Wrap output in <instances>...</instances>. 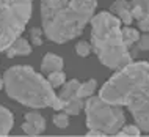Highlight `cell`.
I'll use <instances>...</instances> for the list:
<instances>
[{
  "label": "cell",
  "instance_id": "obj_1",
  "mask_svg": "<svg viewBox=\"0 0 149 137\" xmlns=\"http://www.w3.org/2000/svg\"><path fill=\"white\" fill-rule=\"evenodd\" d=\"M148 62H130L107 80L100 88L99 98L104 101L127 106L136 126L141 131L149 129V85H148Z\"/></svg>",
  "mask_w": 149,
  "mask_h": 137
},
{
  "label": "cell",
  "instance_id": "obj_2",
  "mask_svg": "<svg viewBox=\"0 0 149 137\" xmlns=\"http://www.w3.org/2000/svg\"><path fill=\"white\" fill-rule=\"evenodd\" d=\"M97 6V0H41L42 32L63 44L82 35Z\"/></svg>",
  "mask_w": 149,
  "mask_h": 137
},
{
  "label": "cell",
  "instance_id": "obj_3",
  "mask_svg": "<svg viewBox=\"0 0 149 137\" xmlns=\"http://www.w3.org/2000/svg\"><path fill=\"white\" fill-rule=\"evenodd\" d=\"M3 87L10 98L33 109L52 107L61 110L63 103L55 95L50 82L31 66H13L3 74Z\"/></svg>",
  "mask_w": 149,
  "mask_h": 137
},
{
  "label": "cell",
  "instance_id": "obj_4",
  "mask_svg": "<svg viewBox=\"0 0 149 137\" xmlns=\"http://www.w3.org/2000/svg\"><path fill=\"white\" fill-rule=\"evenodd\" d=\"M91 51L99 62L110 70H119L132 62L130 52L121 36V21L102 11L91 18Z\"/></svg>",
  "mask_w": 149,
  "mask_h": 137
},
{
  "label": "cell",
  "instance_id": "obj_5",
  "mask_svg": "<svg viewBox=\"0 0 149 137\" xmlns=\"http://www.w3.org/2000/svg\"><path fill=\"white\" fill-rule=\"evenodd\" d=\"M31 10V0H0V52H5L22 35Z\"/></svg>",
  "mask_w": 149,
  "mask_h": 137
},
{
  "label": "cell",
  "instance_id": "obj_6",
  "mask_svg": "<svg viewBox=\"0 0 149 137\" xmlns=\"http://www.w3.org/2000/svg\"><path fill=\"white\" fill-rule=\"evenodd\" d=\"M83 109L88 129H99L105 136H116L126 123V114L121 106L110 104L99 96H88Z\"/></svg>",
  "mask_w": 149,
  "mask_h": 137
},
{
  "label": "cell",
  "instance_id": "obj_7",
  "mask_svg": "<svg viewBox=\"0 0 149 137\" xmlns=\"http://www.w3.org/2000/svg\"><path fill=\"white\" fill-rule=\"evenodd\" d=\"M22 129L27 136H39L46 131V120L39 112H29L25 114V122Z\"/></svg>",
  "mask_w": 149,
  "mask_h": 137
},
{
  "label": "cell",
  "instance_id": "obj_8",
  "mask_svg": "<svg viewBox=\"0 0 149 137\" xmlns=\"http://www.w3.org/2000/svg\"><path fill=\"white\" fill-rule=\"evenodd\" d=\"M148 5L149 0H130V13L132 18L136 19L140 29L143 32H148L149 29V14H148Z\"/></svg>",
  "mask_w": 149,
  "mask_h": 137
},
{
  "label": "cell",
  "instance_id": "obj_9",
  "mask_svg": "<svg viewBox=\"0 0 149 137\" xmlns=\"http://www.w3.org/2000/svg\"><path fill=\"white\" fill-rule=\"evenodd\" d=\"M111 13H115L119 21L124 22L126 25H130L134 21L130 13V2H127V0H115V3L111 5Z\"/></svg>",
  "mask_w": 149,
  "mask_h": 137
},
{
  "label": "cell",
  "instance_id": "obj_10",
  "mask_svg": "<svg viewBox=\"0 0 149 137\" xmlns=\"http://www.w3.org/2000/svg\"><path fill=\"white\" fill-rule=\"evenodd\" d=\"M5 54H6L8 58L17 57V55H30L31 54V46L29 44V41H27L25 38H21V36H19V38L5 51Z\"/></svg>",
  "mask_w": 149,
  "mask_h": 137
},
{
  "label": "cell",
  "instance_id": "obj_11",
  "mask_svg": "<svg viewBox=\"0 0 149 137\" xmlns=\"http://www.w3.org/2000/svg\"><path fill=\"white\" fill-rule=\"evenodd\" d=\"M63 58L58 57L55 54H46V57L42 58V63H41V71L42 72H54V71H63Z\"/></svg>",
  "mask_w": 149,
  "mask_h": 137
},
{
  "label": "cell",
  "instance_id": "obj_12",
  "mask_svg": "<svg viewBox=\"0 0 149 137\" xmlns=\"http://www.w3.org/2000/svg\"><path fill=\"white\" fill-rule=\"evenodd\" d=\"M83 106H85V101H83L82 98H79V96L72 95L71 98H68L63 101L61 110L68 115H79L80 110L83 109Z\"/></svg>",
  "mask_w": 149,
  "mask_h": 137
},
{
  "label": "cell",
  "instance_id": "obj_13",
  "mask_svg": "<svg viewBox=\"0 0 149 137\" xmlns=\"http://www.w3.org/2000/svg\"><path fill=\"white\" fill-rule=\"evenodd\" d=\"M13 123H14L13 114H11L6 107L0 106V136L10 134L11 128H13Z\"/></svg>",
  "mask_w": 149,
  "mask_h": 137
},
{
  "label": "cell",
  "instance_id": "obj_14",
  "mask_svg": "<svg viewBox=\"0 0 149 137\" xmlns=\"http://www.w3.org/2000/svg\"><path fill=\"white\" fill-rule=\"evenodd\" d=\"M79 85H80V82H79L77 79H72V80H69V82H66V84L63 85V88L60 90V93L57 95V98L63 103L64 99H68V98H71L72 95H75V91H77ZM61 107H63V106H61Z\"/></svg>",
  "mask_w": 149,
  "mask_h": 137
},
{
  "label": "cell",
  "instance_id": "obj_15",
  "mask_svg": "<svg viewBox=\"0 0 149 137\" xmlns=\"http://www.w3.org/2000/svg\"><path fill=\"white\" fill-rule=\"evenodd\" d=\"M121 36H123V41H124V44H126V47L130 49V47L138 41L140 32L132 29V27H124V29H121Z\"/></svg>",
  "mask_w": 149,
  "mask_h": 137
},
{
  "label": "cell",
  "instance_id": "obj_16",
  "mask_svg": "<svg viewBox=\"0 0 149 137\" xmlns=\"http://www.w3.org/2000/svg\"><path fill=\"white\" fill-rule=\"evenodd\" d=\"M96 87H97V82H96L94 79L88 80V82H85V84H80L79 88H77V91H75V96L85 99V98H88V96H91L93 93H94Z\"/></svg>",
  "mask_w": 149,
  "mask_h": 137
},
{
  "label": "cell",
  "instance_id": "obj_17",
  "mask_svg": "<svg viewBox=\"0 0 149 137\" xmlns=\"http://www.w3.org/2000/svg\"><path fill=\"white\" fill-rule=\"evenodd\" d=\"M148 47H149V36L148 35H143V36H140L138 38V41H136L134 46L130 47L129 51H132L130 52V57L132 60H134L136 55L140 54V52H146L148 51Z\"/></svg>",
  "mask_w": 149,
  "mask_h": 137
},
{
  "label": "cell",
  "instance_id": "obj_18",
  "mask_svg": "<svg viewBox=\"0 0 149 137\" xmlns=\"http://www.w3.org/2000/svg\"><path fill=\"white\" fill-rule=\"evenodd\" d=\"M50 82L52 87H61L64 84V80H66V74H64L63 71H54V72H49V79H47Z\"/></svg>",
  "mask_w": 149,
  "mask_h": 137
},
{
  "label": "cell",
  "instance_id": "obj_19",
  "mask_svg": "<svg viewBox=\"0 0 149 137\" xmlns=\"http://www.w3.org/2000/svg\"><path fill=\"white\" fill-rule=\"evenodd\" d=\"M140 134H141V129H140L138 126H135V124H127V126L121 128L116 136H134V137H136Z\"/></svg>",
  "mask_w": 149,
  "mask_h": 137
},
{
  "label": "cell",
  "instance_id": "obj_20",
  "mask_svg": "<svg viewBox=\"0 0 149 137\" xmlns=\"http://www.w3.org/2000/svg\"><path fill=\"white\" fill-rule=\"evenodd\" d=\"M54 124L57 128H68V124H69V118H68V114H64V112H60V114H55L54 115Z\"/></svg>",
  "mask_w": 149,
  "mask_h": 137
},
{
  "label": "cell",
  "instance_id": "obj_21",
  "mask_svg": "<svg viewBox=\"0 0 149 137\" xmlns=\"http://www.w3.org/2000/svg\"><path fill=\"white\" fill-rule=\"evenodd\" d=\"M30 39L33 43V46H41L42 44V29H39V27L30 29Z\"/></svg>",
  "mask_w": 149,
  "mask_h": 137
},
{
  "label": "cell",
  "instance_id": "obj_22",
  "mask_svg": "<svg viewBox=\"0 0 149 137\" xmlns=\"http://www.w3.org/2000/svg\"><path fill=\"white\" fill-rule=\"evenodd\" d=\"M75 52H77V55H80V57H86V55H90V52H91L90 43L79 41L77 44H75Z\"/></svg>",
  "mask_w": 149,
  "mask_h": 137
},
{
  "label": "cell",
  "instance_id": "obj_23",
  "mask_svg": "<svg viewBox=\"0 0 149 137\" xmlns=\"http://www.w3.org/2000/svg\"><path fill=\"white\" fill-rule=\"evenodd\" d=\"M86 136H90V137H100V136H105L102 131H99V129H90L86 132Z\"/></svg>",
  "mask_w": 149,
  "mask_h": 137
},
{
  "label": "cell",
  "instance_id": "obj_24",
  "mask_svg": "<svg viewBox=\"0 0 149 137\" xmlns=\"http://www.w3.org/2000/svg\"><path fill=\"white\" fill-rule=\"evenodd\" d=\"M2 87H3V77L0 76V90H2Z\"/></svg>",
  "mask_w": 149,
  "mask_h": 137
}]
</instances>
